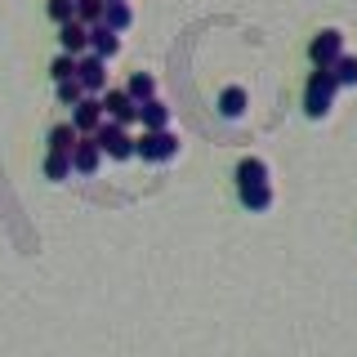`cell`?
<instances>
[{
    "mask_svg": "<svg viewBox=\"0 0 357 357\" xmlns=\"http://www.w3.org/2000/svg\"><path fill=\"white\" fill-rule=\"evenodd\" d=\"M76 81L85 85V94H107V59L81 54V59H76Z\"/></svg>",
    "mask_w": 357,
    "mask_h": 357,
    "instance_id": "5b68a950",
    "label": "cell"
},
{
    "mask_svg": "<svg viewBox=\"0 0 357 357\" xmlns=\"http://www.w3.org/2000/svg\"><path fill=\"white\" fill-rule=\"evenodd\" d=\"M116 50H121V31H112L107 22H94V27H89V54L116 59Z\"/></svg>",
    "mask_w": 357,
    "mask_h": 357,
    "instance_id": "30bf717a",
    "label": "cell"
},
{
    "mask_svg": "<svg viewBox=\"0 0 357 357\" xmlns=\"http://www.w3.org/2000/svg\"><path fill=\"white\" fill-rule=\"evenodd\" d=\"M103 22L112 31H126L130 22H134V9L126 5V0H107V14H103Z\"/></svg>",
    "mask_w": 357,
    "mask_h": 357,
    "instance_id": "ac0fdd59",
    "label": "cell"
},
{
    "mask_svg": "<svg viewBox=\"0 0 357 357\" xmlns=\"http://www.w3.org/2000/svg\"><path fill=\"white\" fill-rule=\"evenodd\" d=\"M103 14H107V0H76V22H85V27L103 22Z\"/></svg>",
    "mask_w": 357,
    "mask_h": 357,
    "instance_id": "d6986e66",
    "label": "cell"
},
{
    "mask_svg": "<svg viewBox=\"0 0 357 357\" xmlns=\"http://www.w3.org/2000/svg\"><path fill=\"white\" fill-rule=\"evenodd\" d=\"M50 76H54V85H59V81H72V76H76V59H72V54H59L54 67H50Z\"/></svg>",
    "mask_w": 357,
    "mask_h": 357,
    "instance_id": "44dd1931",
    "label": "cell"
},
{
    "mask_svg": "<svg viewBox=\"0 0 357 357\" xmlns=\"http://www.w3.org/2000/svg\"><path fill=\"white\" fill-rule=\"evenodd\" d=\"M103 112H107V121H121L126 130L139 121V103L130 98V89H107V94H103Z\"/></svg>",
    "mask_w": 357,
    "mask_h": 357,
    "instance_id": "52a82bcc",
    "label": "cell"
},
{
    "mask_svg": "<svg viewBox=\"0 0 357 357\" xmlns=\"http://www.w3.org/2000/svg\"><path fill=\"white\" fill-rule=\"evenodd\" d=\"M331 76H335V85H357V54H344V59L340 63H335L331 67Z\"/></svg>",
    "mask_w": 357,
    "mask_h": 357,
    "instance_id": "ffe728a7",
    "label": "cell"
},
{
    "mask_svg": "<svg viewBox=\"0 0 357 357\" xmlns=\"http://www.w3.org/2000/svg\"><path fill=\"white\" fill-rule=\"evenodd\" d=\"M50 18L59 22V27H63V22H72L76 18V0H50Z\"/></svg>",
    "mask_w": 357,
    "mask_h": 357,
    "instance_id": "603a6c76",
    "label": "cell"
},
{
    "mask_svg": "<svg viewBox=\"0 0 357 357\" xmlns=\"http://www.w3.org/2000/svg\"><path fill=\"white\" fill-rule=\"evenodd\" d=\"M241 112H245V89H241V85H228V89L219 94V116H223V121H237Z\"/></svg>",
    "mask_w": 357,
    "mask_h": 357,
    "instance_id": "4fadbf2b",
    "label": "cell"
},
{
    "mask_svg": "<svg viewBox=\"0 0 357 357\" xmlns=\"http://www.w3.org/2000/svg\"><path fill=\"white\" fill-rule=\"evenodd\" d=\"M139 121L143 130H170V107L161 98H148V103H139Z\"/></svg>",
    "mask_w": 357,
    "mask_h": 357,
    "instance_id": "7c38bea8",
    "label": "cell"
},
{
    "mask_svg": "<svg viewBox=\"0 0 357 357\" xmlns=\"http://www.w3.org/2000/svg\"><path fill=\"white\" fill-rule=\"evenodd\" d=\"M250 183H268V161L264 156H241L237 161V188H250Z\"/></svg>",
    "mask_w": 357,
    "mask_h": 357,
    "instance_id": "8fae6325",
    "label": "cell"
},
{
    "mask_svg": "<svg viewBox=\"0 0 357 357\" xmlns=\"http://www.w3.org/2000/svg\"><path fill=\"white\" fill-rule=\"evenodd\" d=\"M67 174H72V152H45V178L63 183Z\"/></svg>",
    "mask_w": 357,
    "mask_h": 357,
    "instance_id": "e0dca14e",
    "label": "cell"
},
{
    "mask_svg": "<svg viewBox=\"0 0 357 357\" xmlns=\"http://www.w3.org/2000/svg\"><path fill=\"white\" fill-rule=\"evenodd\" d=\"M98 165H103V148H98L94 134H81V143L72 148V170L76 174H94Z\"/></svg>",
    "mask_w": 357,
    "mask_h": 357,
    "instance_id": "ba28073f",
    "label": "cell"
},
{
    "mask_svg": "<svg viewBox=\"0 0 357 357\" xmlns=\"http://www.w3.org/2000/svg\"><path fill=\"white\" fill-rule=\"evenodd\" d=\"M59 98H63L67 107H76V103H81V98H85V85L76 81V76H72V81H59Z\"/></svg>",
    "mask_w": 357,
    "mask_h": 357,
    "instance_id": "7402d4cb",
    "label": "cell"
},
{
    "mask_svg": "<svg viewBox=\"0 0 357 357\" xmlns=\"http://www.w3.org/2000/svg\"><path fill=\"white\" fill-rule=\"evenodd\" d=\"M139 156L143 161H170V156H178V139L170 130H143L139 134Z\"/></svg>",
    "mask_w": 357,
    "mask_h": 357,
    "instance_id": "3957f363",
    "label": "cell"
},
{
    "mask_svg": "<svg viewBox=\"0 0 357 357\" xmlns=\"http://www.w3.org/2000/svg\"><path fill=\"white\" fill-rule=\"evenodd\" d=\"M308 59H312V67H335L344 59V36L335 27H326V31H317L312 36V45H308Z\"/></svg>",
    "mask_w": 357,
    "mask_h": 357,
    "instance_id": "277c9868",
    "label": "cell"
},
{
    "mask_svg": "<svg viewBox=\"0 0 357 357\" xmlns=\"http://www.w3.org/2000/svg\"><path fill=\"white\" fill-rule=\"evenodd\" d=\"M126 89H130L134 103H148V98H156V76H152V72H134Z\"/></svg>",
    "mask_w": 357,
    "mask_h": 357,
    "instance_id": "2e32d148",
    "label": "cell"
},
{
    "mask_svg": "<svg viewBox=\"0 0 357 357\" xmlns=\"http://www.w3.org/2000/svg\"><path fill=\"white\" fill-rule=\"evenodd\" d=\"M335 94H340V85H335L331 67H317V72H308V85H304V112L312 121H321L326 112L335 107Z\"/></svg>",
    "mask_w": 357,
    "mask_h": 357,
    "instance_id": "6da1fadb",
    "label": "cell"
},
{
    "mask_svg": "<svg viewBox=\"0 0 357 357\" xmlns=\"http://www.w3.org/2000/svg\"><path fill=\"white\" fill-rule=\"evenodd\" d=\"M98 148H103V156H112V161H130V156H139V139L121 126V121H103V126L94 130Z\"/></svg>",
    "mask_w": 357,
    "mask_h": 357,
    "instance_id": "7a4b0ae2",
    "label": "cell"
},
{
    "mask_svg": "<svg viewBox=\"0 0 357 357\" xmlns=\"http://www.w3.org/2000/svg\"><path fill=\"white\" fill-rule=\"evenodd\" d=\"M76 143H81V130H76L72 121H63V126L50 130V152H72Z\"/></svg>",
    "mask_w": 357,
    "mask_h": 357,
    "instance_id": "9a60e30c",
    "label": "cell"
},
{
    "mask_svg": "<svg viewBox=\"0 0 357 357\" xmlns=\"http://www.w3.org/2000/svg\"><path fill=\"white\" fill-rule=\"evenodd\" d=\"M59 45H63V54H72V59H81V54H89V27L85 22H63L59 27Z\"/></svg>",
    "mask_w": 357,
    "mask_h": 357,
    "instance_id": "9c48e42d",
    "label": "cell"
},
{
    "mask_svg": "<svg viewBox=\"0 0 357 357\" xmlns=\"http://www.w3.org/2000/svg\"><path fill=\"white\" fill-rule=\"evenodd\" d=\"M107 121V112H103V94H85L81 103L72 107V126L81 130V134H94L98 126Z\"/></svg>",
    "mask_w": 357,
    "mask_h": 357,
    "instance_id": "8992f818",
    "label": "cell"
},
{
    "mask_svg": "<svg viewBox=\"0 0 357 357\" xmlns=\"http://www.w3.org/2000/svg\"><path fill=\"white\" fill-rule=\"evenodd\" d=\"M241 206L245 210H268L273 206V183H250V188H237Z\"/></svg>",
    "mask_w": 357,
    "mask_h": 357,
    "instance_id": "5bb4252c",
    "label": "cell"
}]
</instances>
